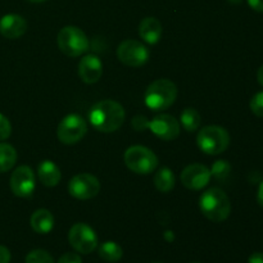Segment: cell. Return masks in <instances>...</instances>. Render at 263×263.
<instances>
[{
	"label": "cell",
	"instance_id": "cell-35",
	"mask_svg": "<svg viewBox=\"0 0 263 263\" xmlns=\"http://www.w3.org/2000/svg\"><path fill=\"white\" fill-rule=\"evenodd\" d=\"M229 2H230L231 4H240V3L243 2V0H229Z\"/></svg>",
	"mask_w": 263,
	"mask_h": 263
},
{
	"label": "cell",
	"instance_id": "cell-5",
	"mask_svg": "<svg viewBox=\"0 0 263 263\" xmlns=\"http://www.w3.org/2000/svg\"><path fill=\"white\" fill-rule=\"evenodd\" d=\"M123 159L127 168L138 175H149L158 167V157L146 146H130L125 152Z\"/></svg>",
	"mask_w": 263,
	"mask_h": 263
},
{
	"label": "cell",
	"instance_id": "cell-14",
	"mask_svg": "<svg viewBox=\"0 0 263 263\" xmlns=\"http://www.w3.org/2000/svg\"><path fill=\"white\" fill-rule=\"evenodd\" d=\"M103 74V63L99 57L87 54L79 63V76L85 84H95Z\"/></svg>",
	"mask_w": 263,
	"mask_h": 263
},
{
	"label": "cell",
	"instance_id": "cell-21",
	"mask_svg": "<svg viewBox=\"0 0 263 263\" xmlns=\"http://www.w3.org/2000/svg\"><path fill=\"white\" fill-rule=\"evenodd\" d=\"M180 122H181L182 127L187 131V133H194L200 127L202 123V118L198 113L197 109L194 108H186L182 110L181 116H180Z\"/></svg>",
	"mask_w": 263,
	"mask_h": 263
},
{
	"label": "cell",
	"instance_id": "cell-8",
	"mask_svg": "<svg viewBox=\"0 0 263 263\" xmlns=\"http://www.w3.org/2000/svg\"><path fill=\"white\" fill-rule=\"evenodd\" d=\"M68 240L72 248L81 254H89L98 247V236L89 225L84 222L74 223L68 233Z\"/></svg>",
	"mask_w": 263,
	"mask_h": 263
},
{
	"label": "cell",
	"instance_id": "cell-15",
	"mask_svg": "<svg viewBox=\"0 0 263 263\" xmlns=\"http://www.w3.org/2000/svg\"><path fill=\"white\" fill-rule=\"evenodd\" d=\"M26 31H27V22L22 15L5 14L0 20V33L5 39L14 40L25 35Z\"/></svg>",
	"mask_w": 263,
	"mask_h": 263
},
{
	"label": "cell",
	"instance_id": "cell-18",
	"mask_svg": "<svg viewBox=\"0 0 263 263\" xmlns=\"http://www.w3.org/2000/svg\"><path fill=\"white\" fill-rule=\"evenodd\" d=\"M30 223H31V228L33 229L35 233L45 235V234H49L51 230H53L54 217L53 215H51L50 211L41 208V210L35 211V212L32 213Z\"/></svg>",
	"mask_w": 263,
	"mask_h": 263
},
{
	"label": "cell",
	"instance_id": "cell-25",
	"mask_svg": "<svg viewBox=\"0 0 263 263\" xmlns=\"http://www.w3.org/2000/svg\"><path fill=\"white\" fill-rule=\"evenodd\" d=\"M251 109L258 117L263 118V91L254 95L251 100Z\"/></svg>",
	"mask_w": 263,
	"mask_h": 263
},
{
	"label": "cell",
	"instance_id": "cell-3",
	"mask_svg": "<svg viewBox=\"0 0 263 263\" xmlns=\"http://www.w3.org/2000/svg\"><path fill=\"white\" fill-rule=\"evenodd\" d=\"M177 98V87L171 80L159 79L152 82L145 90L144 100L149 109L161 112L175 103Z\"/></svg>",
	"mask_w": 263,
	"mask_h": 263
},
{
	"label": "cell",
	"instance_id": "cell-13",
	"mask_svg": "<svg viewBox=\"0 0 263 263\" xmlns=\"http://www.w3.org/2000/svg\"><path fill=\"white\" fill-rule=\"evenodd\" d=\"M149 128L157 138L162 140H175L180 135V123L174 116L158 115L151 121Z\"/></svg>",
	"mask_w": 263,
	"mask_h": 263
},
{
	"label": "cell",
	"instance_id": "cell-1",
	"mask_svg": "<svg viewBox=\"0 0 263 263\" xmlns=\"http://www.w3.org/2000/svg\"><path fill=\"white\" fill-rule=\"evenodd\" d=\"M125 109L120 103L105 99L95 103L89 112V121L92 127L100 133H115L123 125Z\"/></svg>",
	"mask_w": 263,
	"mask_h": 263
},
{
	"label": "cell",
	"instance_id": "cell-32",
	"mask_svg": "<svg viewBox=\"0 0 263 263\" xmlns=\"http://www.w3.org/2000/svg\"><path fill=\"white\" fill-rule=\"evenodd\" d=\"M257 202L263 208V181H261L258 186V192H257Z\"/></svg>",
	"mask_w": 263,
	"mask_h": 263
},
{
	"label": "cell",
	"instance_id": "cell-31",
	"mask_svg": "<svg viewBox=\"0 0 263 263\" xmlns=\"http://www.w3.org/2000/svg\"><path fill=\"white\" fill-rule=\"evenodd\" d=\"M248 263H263V253H253L249 257Z\"/></svg>",
	"mask_w": 263,
	"mask_h": 263
},
{
	"label": "cell",
	"instance_id": "cell-10",
	"mask_svg": "<svg viewBox=\"0 0 263 263\" xmlns=\"http://www.w3.org/2000/svg\"><path fill=\"white\" fill-rule=\"evenodd\" d=\"M100 192V182L94 175L79 174L71 179L68 184V193L80 200H87L97 197Z\"/></svg>",
	"mask_w": 263,
	"mask_h": 263
},
{
	"label": "cell",
	"instance_id": "cell-37",
	"mask_svg": "<svg viewBox=\"0 0 263 263\" xmlns=\"http://www.w3.org/2000/svg\"><path fill=\"white\" fill-rule=\"evenodd\" d=\"M193 263H198V262H193Z\"/></svg>",
	"mask_w": 263,
	"mask_h": 263
},
{
	"label": "cell",
	"instance_id": "cell-36",
	"mask_svg": "<svg viewBox=\"0 0 263 263\" xmlns=\"http://www.w3.org/2000/svg\"><path fill=\"white\" fill-rule=\"evenodd\" d=\"M28 2H31V3H43V2H46V0H28Z\"/></svg>",
	"mask_w": 263,
	"mask_h": 263
},
{
	"label": "cell",
	"instance_id": "cell-12",
	"mask_svg": "<svg viewBox=\"0 0 263 263\" xmlns=\"http://www.w3.org/2000/svg\"><path fill=\"white\" fill-rule=\"evenodd\" d=\"M211 171L200 163H193L185 167L181 172V182L190 190H202L211 181Z\"/></svg>",
	"mask_w": 263,
	"mask_h": 263
},
{
	"label": "cell",
	"instance_id": "cell-27",
	"mask_svg": "<svg viewBox=\"0 0 263 263\" xmlns=\"http://www.w3.org/2000/svg\"><path fill=\"white\" fill-rule=\"evenodd\" d=\"M149 123H151V121H149L145 116L141 115L135 116V117L131 120V126H133L134 130L139 131V133H140V131H145L146 128H149Z\"/></svg>",
	"mask_w": 263,
	"mask_h": 263
},
{
	"label": "cell",
	"instance_id": "cell-24",
	"mask_svg": "<svg viewBox=\"0 0 263 263\" xmlns=\"http://www.w3.org/2000/svg\"><path fill=\"white\" fill-rule=\"evenodd\" d=\"M26 263H54V259L46 251L35 249L26 256Z\"/></svg>",
	"mask_w": 263,
	"mask_h": 263
},
{
	"label": "cell",
	"instance_id": "cell-17",
	"mask_svg": "<svg viewBox=\"0 0 263 263\" xmlns=\"http://www.w3.org/2000/svg\"><path fill=\"white\" fill-rule=\"evenodd\" d=\"M37 176L41 184L49 187L57 186L62 179V174L59 167L57 166L53 161H49V159H45V161H43L39 164Z\"/></svg>",
	"mask_w": 263,
	"mask_h": 263
},
{
	"label": "cell",
	"instance_id": "cell-9",
	"mask_svg": "<svg viewBox=\"0 0 263 263\" xmlns=\"http://www.w3.org/2000/svg\"><path fill=\"white\" fill-rule=\"evenodd\" d=\"M117 57L128 67H141L149 61V49L138 40H125L118 45Z\"/></svg>",
	"mask_w": 263,
	"mask_h": 263
},
{
	"label": "cell",
	"instance_id": "cell-23",
	"mask_svg": "<svg viewBox=\"0 0 263 263\" xmlns=\"http://www.w3.org/2000/svg\"><path fill=\"white\" fill-rule=\"evenodd\" d=\"M231 172V164L228 161H217L213 163L212 168H211V175L215 177L217 181L223 182L228 180L229 175Z\"/></svg>",
	"mask_w": 263,
	"mask_h": 263
},
{
	"label": "cell",
	"instance_id": "cell-26",
	"mask_svg": "<svg viewBox=\"0 0 263 263\" xmlns=\"http://www.w3.org/2000/svg\"><path fill=\"white\" fill-rule=\"evenodd\" d=\"M12 134V125L5 116L0 113V141L7 140Z\"/></svg>",
	"mask_w": 263,
	"mask_h": 263
},
{
	"label": "cell",
	"instance_id": "cell-19",
	"mask_svg": "<svg viewBox=\"0 0 263 263\" xmlns=\"http://www.w3.org/2000/svg\"><path fill=\"white\" fill-rule=\"evenodd\" d=\"M175 175L168 167H162L154 176V186L161 193H170L175 186Z\"/></svg>",
	"mask_w": 263,
	"mask_h": 263
},
{
	"label": "cell",
	"instance_id": "cell-16",
	"mask_svg": "<svg viewBox=\"0 0 263 263\" xmlns=\"http://www.w3.org/2000/svg\"><path fill=\"white\" fill-rule=\"evenodd\" d=\"M139 35L145 43L154 45L161 40L162 23L154 17H146L139 25Z\"/></svg>",
	"mask_w": 263,
	"mask_h": 263
},
{
	"label": "cell",
	"instance_id": "cell-6",
	"mask_svg": "<svg viewBox=\"0 0 263 263\" xmlns=\"http://www.w3.org/2000/svg\"><path fill=\"white\" fill-rule=\"evenodd\" d=\"M57 43L62 53L68 57H80L89 49V39L84 31L76 26H66L62 28Z\"/></svg>",
	"mask_w": 263,
	"mask_h": 263
},
{
	"label": "cell",
	"instance_id": "cell-22",
	"mask_svg": "<svg viewBox=\"0 0 263 263\" xmlns=\"http://www.w3.org/2000/svg\"><path fill=\"white\" fill-rule=\"evenodd\" d=\"M100 258L107 262H118L123 256V251L115 241H105L99 247Z\"/></svg>",
	"mask_w": 263,
	"mask_h": 263
},
{
	"label": "cell",
	"instance_id": "cell-7",
	"mask_svg": "<svg viewBox=\"0 0 263 263\" xmlns=\"http://www.w3.org/2000/svg\"><path fill=\"white\" fill-rule=\"evenodd\" d=\"M87 133V122L80 115L66 116L58 125L57 136L66 145H73L81 141Z\"/></svg>",
	"mask_w": 263,
	"mask_h": 263
},
{
	"label": "cell",
	"instance_id": "cell-11",
	"mask_svg": "<svg viewBox=\"0 0 263 263\" xmlns=\"http://www.w3.org/2000/svg\"><path fill=\"white\" fill-rule=\"evenodd\" d=\"M36 186V176L28 166H20L10 176V189L15 197L27 198L32 195Z\"/></svg>",
	"mask_w": 263,
	"mask_h": 263
},
{
	"label": "cell",
	"instance_id": "cell-4",
	"mask_svg": "<svg viewBox=\"0 0 263 263\" xmlns=\"http://www.w3.org/2000/svg\"><path fill=\"white\" fill-rule=\"evenodd\" d=\"M197 143L203 153L208 156H217L229 148L230 135L221 126H205L198 133Z\"/></svg>",
	"mask_w": 263,
	"mask_h": 263
},
{
	"label": "cell",
	"instance_id": "cell-29",
	"mask_svg": "<svg viewBox=\"0 0 263 263\" xmlns=\"http://www.w3.org/2000/svg\"><path fill=\"white\" fill-rule=\"evenodd\" d=\"M10 262V252L8 248L0 246V263H9Z\"/></svg>",
	"mask_w": 263,
	"mask_h": 263
},
{
	"label": "cell",
	"instance_id": "cell-34",
	"mask_svg": "<svg viewBox=\"0 0 263 263\" xmlns=\"http://www.w3.org/2000/svg\"><path fill=\"white\" fill-rule=\"evenodd\" d=\"M257 80H258L259 84L263 86V66L258 69V72H257Z\"/></svg>",
	"mask_w": 263,
	"mask_h": 263
},
{
	"label": "cell",
	"instance_id": "cell-20",
	"mask_svg": "<svg viewBox=\"0 0 263 263\" xmlns=\"http://www.w3.org/2000/svg\"><path fill=\"white\" fill-rule=\"evenodd\" d=\"M17 162V152L10 144L0 143V174L14 167Z\"/></svg>",
	"mask_w": 263,
	"mask_h": 263
},
{
	"label": "cell",
	"instance_id": "cell-33",
	"mask_svg": "<svg viewBox=\"0 0 263 263\" xmlns=\"http://www.w3.org/2000/svg\"><path fill=\"white\" fill-rule=\"evenodd\" d=\"M164 239H166L167 241H170V243L174 241L175 240L174 233H172V231H166V233H164Z\"/></svg>",
	"mask_w": 263,
	"mask_h": 263
},
{
	"label": "cell",
	"instance_id": "cell-30",
	"mask_svg": "<svg viewBox=\"0 0 263 263\" xmlns=\"http://www.w3.org/2000/svg\"><path fill=\"white\" fill-rule=\"evenodd\" d=\"M249 4V7L252 8L256 12L263 13V0H247Z\"/></svg>",
	"mask_w": 263,
	"mask_h": 263
},
{
	"label": "cell",
	"instance_id": "cell-28",
	"mask_svg": "<svg viewBox=\"0 0 263 263\" xmlns=\"http://www.w3.org/2000/svg\"><path fill=\"white\" fill-rule=\"evenodd\" d=\"M58 263H82L81 257L76 253H66L59 258Z\"/></svg>",
	"mask_w": 263,
	"mask_h": 263
},
{
	"label": "cell",
	"instance_id": "cell-2",
	"mask_svg": "<svg viewBox=\"0 0 263 263\" xmlns=\"http://www.w3.org/2000/svg\"><path fill=\"white\" fill-rule=\"evenodd\" d=\"M200 212L213 222H222L230 216L231 203L223 190L211 187L199 198Z\"/></svg>",
	"mask_w": 263,
	"mask_h": 263
}]
</instances>
